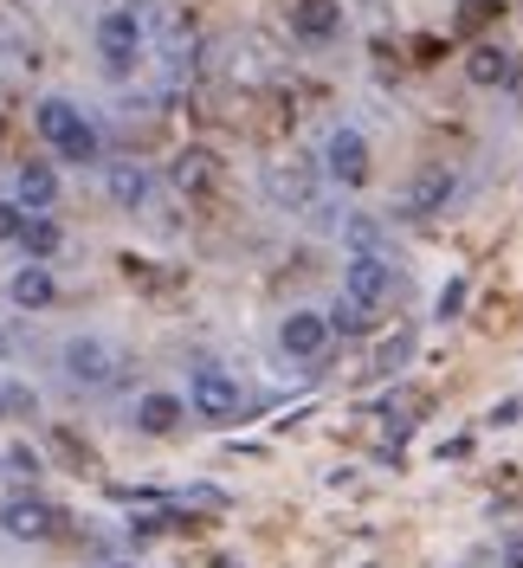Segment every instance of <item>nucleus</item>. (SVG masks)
Returning a JSON list of instances; mask_svg holds the SVG:
<instances>
[{
	"instance_id": "nucleus-1",
	"label": "nucleus",
	"mask_w": 523,
	"mask_h": 568,
	"mask_svg": "<svg viewBox=\"0 0 523 568\" xmlns=\"http://www.w3.org/2000/svg\"><path fill=\"white\" fill-rule=\"evenodd\" d=\"M39 136L52 142L66 162H91V155H98V130H91L66 98H46V104H39Z\"/></svg>"
},
{
	"instance_id": "nucleus-2",
	"label": "nucleus",
	"mask_w": 523,
	"mask_h": 568,
	"mask_svg": "<svg viewBox=\"0 0 523 568\" xmlns=\"http://www.w3.org/2000/svg\"><path fill=\"white\" fill-rule=\"evenodd\" d=\"M188 407L201 414V420H233V414H245V394H240V382H227L213 362H201L194 368V388H188Z\"/></svg>"
},
{
	"instance_id": "nucleus-3",
	"label": "nucleus",
	"mask_w": 523,
	"mask_h": 568,
	"mask_svg": "<svg viewBox=\"0 0 523 568\" xmlns=\"http://www.w3.org/2000/svg\"><path fill=\"white\" fill-rule=\"evenodd\" d=\"M265 194H272V201H279V207H291V213H304L316 201V175H311V162H298V155H291V162H265Z\"/></svg>"
},
{
	"instance_id": "nucleus-4",
	"label": "nucleus",
	"mask_w": 523,
	"mask_h": 568,
	"mask_svg": "<svg viewBox=\"0 0 523 568\" xmlns=\"http://www.w3.org/2000/svg\"><path fill=\"white\" fill-rule=\"evenodd\" d=\"M98 52H104V65L117 71V78L137 65V52H142L137 13H104V20H98Z\"/></svg>"
},
{
	"instance_id": "nucleus-5",
	"label": "nucleus",
	"mask_w": 523,
	"mask_h": 568,
	"mask_svg": "<svg viewBox=\"0 0 523 568\" xmlns=\"http://www.w3.org/2000/svg\"><path fill=\"white\" fill-rule=\"evenodd\" d=\"M169 181L188 194V201H213V194H220V155H213V149H181Z\"/></svg>"
},
{
	"instance_id": "nucleus-6",
	"label": "nucleus",
	"mask_w": 523,
	"mask_h": 568,
	"mask_svg": "<svg viewBox=\"0 0 523 568\" xmlns=\"http://www.w3.org/2000/svg\"><path fill=\"white\" fill-rule=\"evenodd\" d=\"M388 291H394V278H388V265L375 258V252H355V258L343 265V297L369 304V311H382Z\"/></svg>"
},
{
	"instance_id": "nucleus-7",
	"label": "nucleus",
	"mask_w": 523,
	"mask_h": 568,
	"mask_svg": "<svg viewBox=\"0 0 523 568\" xmlns=\"http://www.w3.org/2000/svg\"><path fill=\"white\" fill-rule=\"evenodd\" d=\"M0 530L20 536V542H46V536H59V510L39 504V497H13V504L0 510Z\"/></svg>"
},
{
	"instance_id": "nucleus-8",
	"label": "nucleus",
	"mask_w": 523,
	"mask_h": 568,
	"mask_svg": "<svg viewBox=\"0 0 523 568\" xmlns=\"http://www.w3.org/2000/svg\"><path fill=\"white\" fill-rule=\"evenodd\" d=\"M66 375H71V382H84V388H104L110 375H117V355H110V343H98V336H78V343H66Z\"/></svg>"
},
{
	"instance_id": "nucleus-9",
	"label": "nucleus",
	"mask_w": 523,
	"mask_h": 568,
	"mask_svg": "<svg viewBox=\"0 0 523 568\" xmlns=\"http://www.w3.org/2000/svg\"><path fill=\"white\" fill-rule=\"evenodd\" d=\"M323 169L343 181V187H362L369 181V142L355 136V130H336V136L323 142Z\"/></svg>"
},
{
	"instance_id": "nucleus-10",
	"label": "nucleus",
	"mask_w": 523,
	"mask_h": 568,
	"mask_svg": "<svg viewBox=\"0 0 523 568\" xmlns=\"http://www.w3.org/2000/svg\"><path fill=\"white\" fill-rule=\"evenodd\" d=\"M284 355H298V362H323V349H330V323L316 317V311H291L279 329Z\"/></svg>"
},
{
	"instance_id": "nucleus-11",
	"label": "nucleus",
	"mask_w": 523,
	"mask_h": 568,
	"mask_svg": "<svg viewBox=\"0 0 523 568\" xmlns=\"http://www.w3.org/2000/svg\"><path fill=\"white\" fill-rule=\"evenodd\" d=\"M453 194H459V181L446 175V169H426V175L408 181V194H401V213H408V220H426V213L446 207Z\"/></svg>"
},
{
	"instance_id": "nucleus-12",
	"label": "nucleus",
	"mask_w": 523,
	"mask_h": 568,
	"mask_svg": "<svg viewBox=\"0 0 523 568\" xmlns=\"http://www.w3.org/2000/svg\"><path fill=\"white\" fill-rule=\"evenodd\" d=\"M465 78H472L479 91H491V84H511V52H504L497 39H479V45L465 52Z\"/></svg>"
},
{
	"instance_id": "nucleus-13",
	"label": "nucleus",
	"mask_w": 523,
	"mask_h": 568,
	"mask_svg": "<svg viewBox=\"0 0 523 568\" xmlns=\"http://www.w3.org/2000/svg\"><path fill=\"white\" fill-rule=\"evenodd\" d=\"M336 27H343L336 0H291V33L298 39H330Z\"/></svg>"
},
{
	"instance_id": "nucleus-14",
	"label": "nucleus",
	"mask_w": 523,
	"mask_h": 568,
	"mask_svg": "<svg viewBox=\"0 0 523 568\" xmlns=\"http://www.w3.org/2000/svg\"><path fill=\"white\" fill-rule=\"evenodd\" d=\"M104 187H110V201L117 207H149V169H137V162H110V175H104Z\"/></svg>"
},
{
	"instance_id": "nucleus-15",
	"label": "nucleus",
	"mask_w": 523,
	"mask_h": 568,
	"mask_svg": "<svg viewBox=\"0 0 523 568\" xmlns=\"http://www.w3.org/2000/svg\"><path fill=\"white\" fill-rule=\"evenodd\" d=\"M13 194H20V207H27V213H46L52 201H59V175H52L46 162H27L20 181H13Z\"/></svg>"
},
{
	"instance_id": "nucleus-16",
	"label": "nucleus",
	"mask_w": 523,
	"mask_h": 568,
	"mask_svg": "<svg viewBox=\"0 0 523 568\" xmlns=\"http://www.w3.org/2000/svg\"><path fill=\"white\" fill-rule=\"evenodd\" d=\"M181 414H188V400H181V394H142V400H137V426H142V433H155V439L174 433Z\"/></svg>"
},
{
	"instance_id": "nucleus-17",
	"label": "nucleus",
	"mask_w": 523,
	"mask_h": 568,
	"mask_svg": "<svg viewBox=\"0 0 523 568\" xmlns=\"http://www.w3.org/2000/svg\"><path fill=\"white\" fill-rule=\"evenodd\" d=\"M13 304H20V311H52V304H59V284H52V272H46V265L13 272Z\"/></svg>"
},
{
	"instance_id": "nucleus-18",
	"label": "nucleus",
	"mask_w": 523,
	"mask_h": 568,
	"mask_svg": "<svg viewBox=\"0 0 523 568\" xmlns=\"http://www.w3.org/2000/svg\"><path fill=\"white\" fill-rule=\"evenodd\" d=\"M323 323H330V336H362V329L375 323V311H369V304H355V297H343V304H336Z\"/></svg>"
},
{
	"instance_id": "nucleus-19",
	"label": "nucleus",
	"mask_w": 523,
	"mask_h": 568,
	"mask_svg": "<svg viewBox=\"0 0 523 568\" xmlns=\"http://www.w3.org/2000/svg\"><path fill=\"white\" fill-rule=\"evenodd\" d=\"M20 246L33 252V258H52V252H59V226H52L46 213H33V220L20 226Z\"/></svg>"
},
{
	"instance_id": "nucleus-20",
	"label": "nucleus",
	"mask_w": 523,
	"mask_h": 568,
	"mask_svg": "<svg viewBox=\"0 0 523 568\" xmlns=\"http://www.w3.org/2000/svg\"><path fill=\"white\" fill-rule=\"evenodd\" d=\"M465 311V278H446V291H440V317H459Z\"/></svg>"
},
{
	"instance_id": "nucleus-21",
	"label": "nucleus",
	"mask_w": 523,
	"mask_h": 568,
	"mask_svg": "<svg viewBox=\"0 0 523 568\" xmlns=\"http://www.w3.org/2000/svg\"><path fill=\"white\" fill-rule=\"evenodd\" d=\"M20 226H27V207H13V201H0V240H20Z\"/></svg>"
},
{
	"instance_id": "nucleus-22",
	"label": "nucleus",
	"mask_w": 523,
	"mask_h": 568,
	"mask_svg": "<svg viewBox=\"0 0 523 568\" xmlns=\"http://www.w3.org/2000/svg\"><path fill=\"white\" fill-rule=\"evenodd\" d=\"M7 465H13L20 478H33V471H39V453H33V446H13V453H7Z\"/></svg>"
},
{
	"instance_id": "nucleus-23",
	"label": "nucleus",
	"mask_w": 523,
	"mask_h": 568,
	"mask_svg": "<svg viewBox=\"0 0 523 568\" xmlns=\"http://www.w3.org/2000/svg\"><path fill=\"white\" fill-rule=\"evenodd\" d=\"M504 556H511V568H523V536L511 542V549H504Z\"/></svg>"
},
{
	"instance_id": "nucleus-24",
	"label": "nucleus",
	"mask_w": 523,
	"mask_h": 568,
	"mask_svg": "<svg viewBox=\"0 0 523 568\" xmlns=\"http://www.w3.org/2000/svg\"><path fill=\"white\" fill-rule=\"evenodd\" d=\"M110 568H137V562H110Z\"/></svg>"
},
{
	"instance_id": "nucleus-25",
	"label": "nucleus",
	"mask_w": 523,
	"mask_h": 568,
	"mask_svg": "<svg viewBox=\"0 0 523 568\" xmlns=\"http://www.w3.org/2000/svg\"><path fill=\"white\" fill-rule=\"evenodd\" d=\"M0 414H7V400H0Z\"/></svg>"
}]
</instances>
